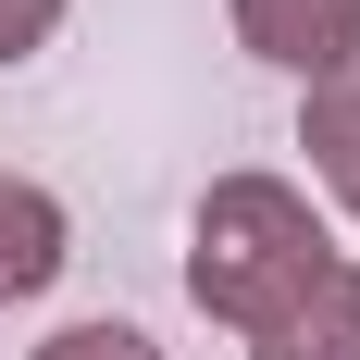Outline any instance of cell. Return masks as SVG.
I'll list each match as a JSON object with an SVG mask.
<instances>
[{
	"label": "cell",
	"instance_id": "3957f363",
	"mask_svg": "<svg viewBox=\"0 0 360 360\" xmlns=\"http://www.w3.org/2000/svg\"><path fill=\"white\" fill-rule=\"evenodd\" d=\"M63 261H75V212L37 174H0V311L37 298V286H63Z\"/></svg>",
	"mask_w": 360,
	"mask_h": 360
},
{
	"label": "cell",
	"instance_id": "52a82bcc",
	"mask_svg": "<svg viewBox=\"0 0 360 360\" xmlns=\"http://www.w3.org/2000/svg\"><path fill=\"white\" fill-rule=\"evenodd\" d=\"M37 360H162V348H149L137 323H63V335H50Z\"/></svg>",
	"mask_w": 360,
	"mask_h": 360
},
{
	"label": "cell",
	"instance_id": "8992f818",
	"mask_svg": "<svg viewBox=\"0 0 360 360\" xmlns=\"http://www.w3.org/2000/svg\"><path fill=\"white\" fill-rule=\"evenodd\" d=\"M63 13H75V0H0V75H13V63H37V50L63 37Z\"/></svg>",
	"mask_w": 360,
	"mask_h": 360
},
{
	"label": "cell",
	"instance_id": "7a4b0ae2",
	"mask_svg": "<svg viewBox=\"0 0 360 360\" xmlns=\"http://www.w3.org/2000/svg\"><path fill=\"white\" fill-rule=\"evenodd\" d=\"M236 50L311 87V75L360 63V0H236Z\"/></svg>",
	"mask_w": 360,
	"mask_h": 360
},
{
	"label": "cell",
	"instance_id": "5b68a950",
	"mask_svg": "<svg viewBox=\"0 0 360 360\" xmlns=\"http://www.w3.org/2000/svg\"><path fill=\"white\" fill-rule=\"evenodd\" d=\"M298 149H311V174L360 212V63H335V75L298 87Z\"/></svg>",
	"mask_w": 360,
	"mask_h": 360
},
{
	"label": "cell",
	"instance_id": "6da1fadb",
	"mask_svg": "<svg viewBox=\"0 0 360 360\" xmlns=\"http://www.w3.org/2000/svg\"><path fill=\"white\" fill-rule=\"evenodd\" d=\"M335 224L298 199L286 174H212V199L186 212V298L212 311L224 335H261L286 298H311L335 274Z\"/></svg>",
	"mask_w": 360,
	"mask_h": 360
},
{
	"label": "cell",
	"instance_id": "277c9868",
	"mask_svg": "<svg viewBox=\"0 0 360 360\" xmlns=\"http://www.w3.org/2000/svg\"><path fill=\"white\" fill-rule=\"evenodd\" d=\"M249 360H360V261H335L311 298H286L249 335Z\"/></svg>",
	"mask_w": 360,
	"mask_h": 360
}]
</instances>
